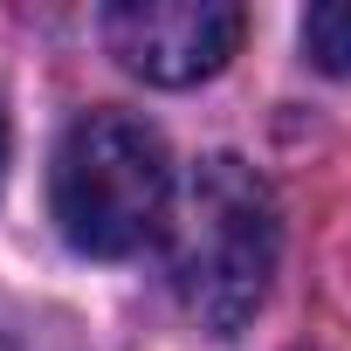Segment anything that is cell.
<instances>
[{
	"instance_id": "3",
	"label": "cell",
	"mask_w": 351,
	"mask_h": 351,
	"mask_svg": "<svg viewBox=\"0 0 351 351\" xmlns=\"http://www.w3.org/2000/svg\"><path fill=\"white\" fill-rule=\"evenodd\" d=\"M241 28L248 21L228 0H117V8H104L110 56L158 90L221 76L228 56L241 49Z\"/></svg>"
},
{
	"instance_id": "2",
	"label": "cell",
	"mask_w": 351,
	"mask_h": 351,
	"mask_svg": "<svg viewBox=\"0 0 351 351\" xmlns=\"http://www.w3.org/2000/svg\"><path fill=\"white\" fill-rule=\"evenodd\" d=\"M165 200H172V158L145 117L90 110L62 131L49 165V207L76 255H97V262L138 255L158 234Z\"/></svg>"
},
{
	"instance_id": "1",
	"label": "cell",
	"mask_w": 351,
	"mask_h": 351,
	"mask_svg": "<svg viewBox=\"0 0 351 351\" xmlns=\"http://www.w3.org/2000/svg\"><path fill=\"white\" fill-rule=\"evenodd\" d=\"M276 255H282V214H276L269 180L234 152L200 158L186 207L172 221V241H165V269H172L186 317L214 337L248 330V317L269 296Z\"/></svg>"
},
{
	"instance_id": "6",
	"label": "cell",
	"mask_w": 351,
	"mask_h": 351,
	"mask_svg": "<svg viewBox=\"0 0 351 351\" xmlns=\"http://www.w3.org/2000/svg\"><path fill=\"white\" fill-rule=\"evenodd\" d=\"M0 351H14V344H8V337H0Z\"/></svg>"
},
{
	"instance_id": "5",
	"label": "cell",
	"mask_w": 351,
	"mask_h": 351,
	"mask_svg": "<svg viewBox=\"0 0 351 351\" xmlns=\"http://www.w3.org/2000/svg\"><path fill=\"white\" fill-rule=\"evenodd\" d=\"M8 158H14V131H8V97H0V186H8Z\"/></svg>"
},
{
	"instance_id": "4",
	"label": "cell",
	"mask_w": 351,
	"mask_h": 351,
	"mask_svg": "<svg viewBox=\"0 0 351 351\" xmlns=\"http://www.w3.org/2000/svg\"><path fill=\"white\" fill-rule=\"evenodd\" d=\"M303 56L324 76H351V0H317L303 14Z\"/></svg>"
}]
</instances>
